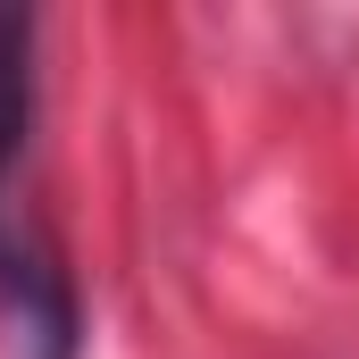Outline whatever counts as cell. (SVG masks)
<instances>
[{"mask_svg": "<svg viewBox=\"0 0 359 359\" xmlns=\"http://www.w3.org/2000/svg\"><path fill=\"white\" fill-rule=\"evenodd\" d=\"M25 134H34V17H8V8H0V301L17 309V326H25L50 359H67L76 351L67 284H59V268L17 234V209H8Z\"/></svg>", "mask_w": 359, "mask_h": 359, "instance_id": "obj_1", "label": "cell"}]
</instances>
